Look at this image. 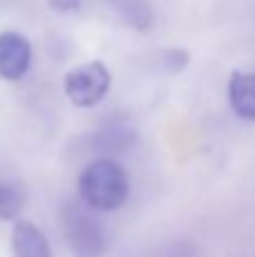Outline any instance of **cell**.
<instances>
[{
  "label": "cell",
  "mask_w": 255,
  "mask_h": 257,
  "mask_svg": "<svg viewBox=\"0 0 255 257\" xmlns=\"http://www.w3.org/2000/svg\"><path fill=\"white\" fill-rule=\"evenodd\" d=\"M129 174L117 160L97 158L81 169L77 192L86 208L95 212H113L129 199Z\"/></svg>",
  "instance_id": "1"
},
{
  "label": "cell",
  "mask_w": 255,
  "mask_h": 257,
  "mask_svg": "<svg viewBox=\"0 0 255 257\" xmlns=\"http://www.w3.org/2000/svg\"><path fill=\"white\" fill-rule=\"evenodd\" d=\"M61 226L68 248L75 257H104L108 250V237L102 221L84 203L68 201L61 208Z\"/></svg>",
  "instance_id": "2"
},
{
  "label": "cell",
  "mask_w": 255,
  "mask_h": 257,
  "mask_svg": "<svg viewBox=\"0 0 255 257\" xmlns=\"http://www.w3.org/2000/svg\"><path fill=\"white\" fill-rule=\"evenodd\" d=\"M111 90V72L106 63L93 59L70 68L63 77V93L77 108H93Z\"/></svg>",
  "instance_id": "3"
},
{
  "label": "cell",
  "mask_w": 255,
  "mask_h": 257,
  "mask_svg": "<svg viewBox=\"0 0 255 257\" xmlns=\"http://www.w3.org/2000/svg\"><path fill=\"white\" fill-rule=\"evenodd\" d=\"M32 66V45L18 32H0V79L18 81Z\"/></svg>",
  "instance_id": "4"
},
{
  "label": "cell",
  "mask_w": 255,
  "mask_h": 257,
  "mask_svg": "<svg viewBox=\"0 0 255 257\" xmlns=\"http://www.w3.org/2000/svg\"><path fill=\"white\" fill-rule=\"evenodd\" d=\"M12 253L14 257H52L45 232L32 221H16L12 228Z\"/></svg>",
  "instance_id": "5"
},
{
  "label": "cell",
  "mask_w": 255,
  "mask_h": 257,
  "mask_svg": "<svg viewBox=\"0 0 255 257\" xmlns=\"http://www.w3.org/2000/svg\"><path fill=\"white\" fill-rule=\"evenodd\" d=\"M228 102L235 115L255 122V72H233L230 75Z\"/></svg>",
  "instance_id": "6"
},
{
  "label": "cell",
  "mask_w": 255,
  "mask_h": 257,
  "mask_svg": "<svg viewBox=\"0 0 255 257\" xmlns=\"http://www.w3.org/2000/svg\"><path fill=\"white\" fill-rule=\"evenodd\" d=\"M104 3L111 5L117 16L138 32H149L156 23L152 0H104Z\"/></svg>",
  "instance_id": "7"
},
{
  "label": "cell",
  "mask_w": 255,
  "mask_h": 257,
  "mask_svg": "<svg viewBox=\"0 0 255 257\" xmlns=\"http://www.w3.org/2000/svg\"><path fill=\"white\" fill-rule=\"evenodd\" d=\"M25 208V196L12 185L0 183V221H14Z\"/></svg>",
  "instance_id": "8"
},
{
  "label": "cell",
  "mask_w": 255,
  "mask_h": 257,
  "mask_svg": "<svg viewBox=\"0 0 255 257\" xmlns=\"http://www.w3.org/2000/svg\"><path fill=\"white\" fill-rule=\"evenodd\" d=\"M190 66V52L185 48H167L163 52V68L170 75H179Z\"/></svg>",
  "instance_id": "9"
},
{
  "label": "cell",
  "mask_w": 255,
  "mask_h": 257,
  "mask_svg": "<svg viewBox=\"0 0 255 257\" xmlns=\"http://www.w3.org/2000/svg\"><path fill=\"white\" fill-rule=\"evenodd\" d=\"M84 0H48V7L59 14H72L81 7Z\"/></svg>",
  "instance_id": "10"
}]
</instances>
